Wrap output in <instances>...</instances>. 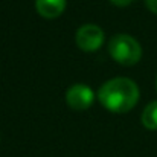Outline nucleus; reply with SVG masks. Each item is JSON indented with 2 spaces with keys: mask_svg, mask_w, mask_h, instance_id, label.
<instances>
[{
  "mask_svg": "<svg viewBox=\"0 0 157 157\" xmlns=\"http://www.w3.org/2000/svg\"><path fill=\"white\" fill-rule=\"evenodd\" d=\"M139 87L130 78H113L104 82L98 92V99L111 113H127L139 101Z\"/></svg>",
  "mask_w": 157,
  "mask_h": 157,
  "instance_id": "1",
  "label": "nucleus"
},
{
  "mask_svg": "<svg viewBox=\"0 0 157 157\" xmlns=\"http://www.w3.org/2000/svg\"><path fill=\"white\" fill-rule=\"evenodd\" d=\"M108 53L121 66H134L142 58V48L134 37L116 34L108 43Z\"/></svg>",
  "mask_w": 157,
  "mask_h": 157,
  "instance_id": "2",
  "label": "nucleus"
},
{
  "mask_svg": "<svg viewBox=\"0 0 157 157\" xmlns=\"http://www.w3.org/2000/svg\"><path fill=\"white\" fill-rule=\"evenodd\" d=\"M104 31L93 23L82 25L75 35L76 46L82 52H96L104 44Z\"/></svg>",
  "mask_w": 157,
  "mask_h": 157,
  "instance_id": "3",
  "label": "nucleus"
},
{
  "mask_svg": "<svg viewBox=\"0 0 157 157\" xmlns=\"http://www.w3.org/2000/svg\"><path fill=\"white\" fill-rule=\"evenodd\" d=\"M66 102L75 111H84L95 102V93L86 84H73L66 92Z\"/></svg>",
  "mask_w": 157,
  "mask_h": 157,
  "instance_id": "4",
  "label": "nucleus"
},
{
  "mask_svg": "<svg viewBox=\"0 0 157 157\" xmlns=\"http://www.w3.org/2000/svg\"><path fill=\"white\" fill-rule=\"evenodd\" d=\"M66 0H35V9L43 18H56L66 9Z\"/></svg>",
  "mask_w": 157,
  "mask_h": 157,
  "instance_id": "5",
  "label": "nucleus"
},
{
  "mask_svg": "<svg viewBox=\"0 0 157 157\" xmlns=\"http://www.w3.org/2000/svg\"><path fill=\"white\" fill-rule=\"evenodd\" d=\"M140 119L147 130H157V101H153L145 107Z\"/></svg>",
  "mask_w": 157,
  "mask_h": 157,
  "instance_id": "6",
  "label": "nucleus"
},
{
  "mask_svg": "<svg viewBox=\"0 0 157 157\" xmlns=\"http://www.w3.org/2000/svg\"><path fill=\"white\" fill-rule=\"evenodd\" d=\"M145 5L153 14L157 15V0H145Z\"/></svg>",
  "mask_w": 157,
  "mask_h": 157,
  "instance_id": "7",
  "label": "nucleus"
},
{
  "mask_svg": "<svg viewBox=\"0 0 157 157\" xmlns=\"http://www.w3.org/2000/svg\"><path fill=\"white\" fill-rule=\"evenodd\" d=\"M113 5H116V6H121V8H124V6H128L133 0H110Z\"/></svg>",
  "mask_w": 157,
  "mask_h": 157,
  "instance_id": "8",
  "label": "nucleus"
},
{
  "mask_svg": "<svg viewBox=\"0 0 157 157\" xmlns=\"http://www.w3.org/2000/svg\"><path fill=\"white\" fill-rule=\"evenodd\" d=\"M156 86H157V79H156Z\"/></svg>",
  "mask_w": 157,
  "mask_h": 157,
  "instance_id": "9",
  "label": "nucleus"
}]
</instances>
